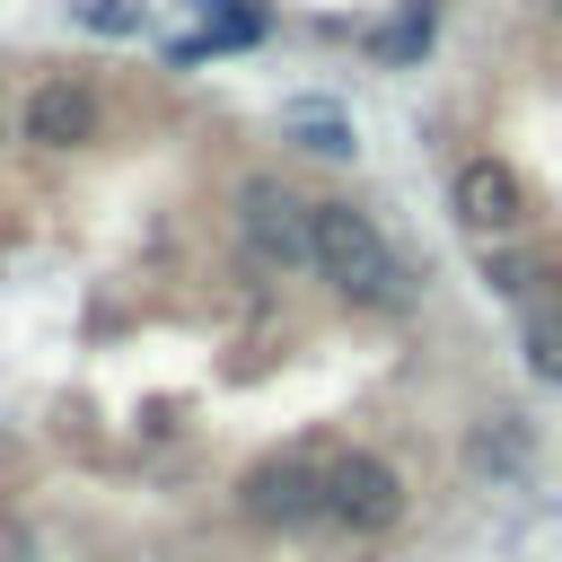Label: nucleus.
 I'll list each match as a JSON object with an SVG mask.
<instances>
[{
    "mask_svg": "<svg viewBox=\"0 0 562 562\" xmlns=\"http://www.w3.org/2000/svg\"><path fill=\"white\" fill-rule=\"evenodd\" d=\"M79 26H97V35H140V9H132V0H79Z\"/></svg>",
    "mask_w": 562,
    "mask_h": 562,
    "instance_id": "nucleus-11",
    "label": "nucleus"
},
{
    "mask_svg": "<svg viewBox=\"0 0 562 562\" xmlns=\"http://www.w3.org/2000/svg\"><path fill=\"white\" fill-rule=\"evenodd\" d=\"M26 140H44V149L97 140V88H88V79H44V88L26 97Z\"/></svg>",
    "mask_w": 562,
    "mask_h": 562,
    "instance_id": "nucleus-6",
    "label": "nucleus"
},
{
    "mask_svg": "<svg viewBox=\"0 0 562 562\" xmlns=\"http://www.w3.org/2000/svg\"><path fill=\"white\" fill-rule=\"evenodd\" d=\"M518 325H527V369L536 378H562V290H536L518 307Z\"/></svg>",
    "mask_w": 562,
    "mask_h": 562,
    "instance_id": "nucleus-8",
    "label": "nucleus"
},
{
    "mask_svg": "<svg viewBox=\"0 0 562 562\" xmlns=\"http://www.w3.org/2000/svg\"><path fill=\"white\" fill-rule=\"evenodd\" d=\"M325 518L342 536H386L404 518V474L378 457V448H342L334 474H325Z\"/></svg>",
    "mask_w": 562,
    "mask_h": 562,
    "instance_id": "nucleus-2",
    "label": "nucleus"
},
{
    "mask_svg": "<svg viewBox=\"0 0 562 562\" xmlns=\"http://www.w3.org/2000/svg\"><path fill=\"white\" fill-rule=\"evenodd\" d=\"M325 474H334V457H307V448L263 457V465L246 474V518H263V527H307V518H325Z\"/></svg>",
    "mask_w": 562,
    "mask_h": 562,
    "instance_id": "nucleus-5",
    "label": "nucleus"
},
{
    "mask_svg": "<svg viewBox=\"0 0 562 562\" xmlns=\"http://www.w3.org/2000/svg\"><path fill=\"white\" fill-rule=\"evenodd\" d=\"M448 211H457V228L483 246V237H527V184L501 167V158H465L457 176H448Z\"/></svg>",
    "mask_w": 562,
    "mask_h": 562,
    "instance_id": "nucleus-4",
    "label": "nucleus"
},
{
    "mask_svg": "<svg viewBox=\"0 0 562 562\" xmlns=\"http://www.w3.org/2000/svg\"><path fill=\"white\" fill-rule=\"evenodd\" d=\"M430 35H439V18L413 0L404 18H386V26L369 35V53H378V61H422V53H430Z\"/></svg>",
    "mask_w": 562,
    "mask_h": 562,
    "instance_id": "nucleus-9",
    "label": "nucleus"
},
{
    "mask_svg": "<svg viewBox=\"0 0 562 562\" xmlns=\"http://www.w3.org/2000/svg\"><path fill=\"white\" fill-rule=\"evenodd\" d=\"M316 272L360 307H404V255L351 202H316Z\"/></svg>",
    "mask_w": 562,
    "mask_h": 562,
    "instance_id": "nucleus-1",
    "label": "nucleus"
},
{
    "mask_svg": "<svg viewBox=\"0 0 562 562\" xmlns=\"http://www.w3.org/2000/svg\"><path fill=\"white\" fill-rule=\"evenodd\" d=\"M237 220H246V246H255V263H272V272H299V263H316V202H299L290 184L255 176V184L237 193Z\"/></svg>",
    "mask_w": 562,
    "mask_h": 562,
    "instance_id": "nucleus-3",
    "label": "nucleus"
},
{
    "mask_svg": "<svg viewBox=\"0 0 562 562\" xmlns=\"http://www.w3.org/2000/svg\"><path fill=\"white\" fill-rule=\"evenodd\" d=\"M483 281H492L501 299H518V307H527L536 290H553V281H544V255H536L527 237H483Z\"/></svg>",
    "mask_w": 562,
    "mask_h": 562,
    "instance_id": "nucleus-7",
    "label": "nucleus"
},
{
    "mask_svg": "<svg viewBox=\"0 0 562 562\" xmlns=\"http://www.w3.org/2000/svg\"><path fill=\"white\" fill-rule=\"evenodd\" d=\"M290 123H299V140H307L316 158H342V149H351V123H342V114H325V105H299Z\"/></svg>",
    "mask_w": 562,
    "mask_h": 562,
    "instance_id": "nucleus-10",
    "label": "nucleus"
},
{
    "mask_svg": "<svg viewBox=\"0 0 562 562\" xmlns=\"http://www.w3.org/2000/svg\"><path fill=\"white\" fill-rule=\"evenodd\" d=\"M553 9H562V0H553Z\"/></svg>",
    "mask_w": 562,
    "mask_h": 562,
    "instance_id": "nucleus-12",
    "label": "nucleus"
}]
</instances>
